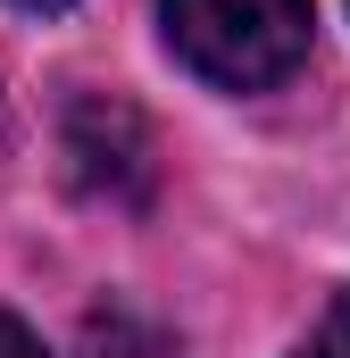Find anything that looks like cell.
Listing matches in <instances>:
<instances>
[{"label":"cell","mask_w":350,"mask_h":358,"mask_svg":"<svg viewBox=\"0 0 350 358\" xmlns=\"http://www.w3.org/2000/svg\"><path fill=\"white\" fill-rule=\"evenodd\" d=\"M84 358H183V350L150 317H134V308H92L84 317Z\"/></svg>","instance_id":"cell-3"},{"label":"cell","mask_w":350,"mask_h":358,"mask_svg":"<svg viewBox=\"0 0 350 358\" xmlns=\"http://www.w3.org/2000/svg\"><path fill=\"white\" fill-rule=\"evenodd\" d=\"M59 150H67V176L84 183L92 200H142L150 192V125L125 100H100V92L76 100Z\"/></svg>","instance_id":"cell-2"},{"label":"cell","mask_w":350,"mask_h":358,"mask_svg":"<svg viewBox=\"0 0 350 358\" xmlns=\"http://www.w3.org/2000/svg\"><path fill=\"white\" fill-rule=\"evenodd\" d=\"M292 358H350V292L334 300V308H326V317H317V334H309V342H300Z\"/></svg>","instance_id":"cell-4"},{"label":"cell","mask_w":350,"mask_h":358,"mask_svg":"<svg viewBox=\"0 0 350 358\" xmlns=\"http://www.w3.org/2000/svg\"><path fill=\"white\" fill-rule=\"evenodd\" d=\"M0 358H42V342H34V334L8 317V308H0Z\"/></svg>","instance_id":"cell-5"},{"label":"cell","mask_w":350,"mask_h":358,"mask_svg":"<svg viewBox=\"0 0 350 358\" xmlns=\"http://www.w3.org/2000/svg\"><path fill=\"white\" fill-rule=\"evenodd\" d=\"M25 8H59V0H25Z\"/></svg>","instance_id":"cell-6"},{"label":"cell","mask_w":350,"mask_h":358,"mask_svg":"<svg viewBox=\"0 0 350 358\" xmlns=\"http://www.w3.org/2000/svg\"><path fill=\"white\" fill-rule=\"evenodd\" d=\"M167 50L225 92H267L309 59V0H159Z\"/></svg>","instance_id":"cell-1"}]
</instances>
